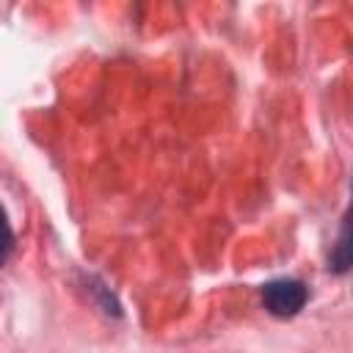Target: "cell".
I'll use <instances>...</instances> for the list:
<instances>
[{"instance_id": "6da1fadb", "label": "cell", "mask_w": 353, "mask_h": 353, "mask_svg": "<svg viewBox=\"0 0 353 353\" xmlns=\"http://www.w3.org/2000/svg\"><path fill=\"white\" fill-rule=\"evenodd\" d=\"M309 301V290L298 279H273L262 287V306L273 317H292Z\"/></svg>"}, {"instance_id": "7a4b0ae2", "label": "cell", "mask_w": 353, "mask_h": 353, "mask_svg": "<svg viewBox=\"0 0 353 353\" xmlns=\"http://www.w3.org/2000/svg\"><path fill=\"white\" fill-rule=\"evenodd\" d=\"M350 265V243H347V221L342 223V232H339V243H336V251L331 254V265L336 273H345Z\"/></svg>"}, {"instance_id": "3957f363", "label": "cell", "mask_w": 353, "mask_h": 353, "mask_svg": "<svg viewBox=\"0 0 353 353\" xmlns=\"http://www.w3.org/2000/svg\"><path fill=\"white\" fill-rule=\"evenodd\" d=\"M11 248H14V232H11V223L6 218V210L0 207V265L8 259Z\"/></svg>"}]
</instances>
